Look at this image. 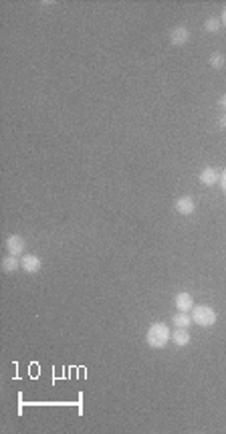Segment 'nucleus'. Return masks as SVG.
Masks as SVG:
<instances>
[{
	"instance_id": "17",
	"label": "nucleus",
	"mask_w": 226,
	"mask_h": 434,
	"mask_svg": "<svg viewBox=\"0 0 226 434\" xmlns=\"http://www.w3.org/2000/svg\"><path fill=\"white\" fill-rule=\"evenodd\" d=\"M220 105H222V107H224V109H226V95H224V97H222V101H220Z\"/></svg>"
},
{
	"instance_id": "1",
	"label": "nucleus",
	"mask_w": 226,
	"mask_h": 434,
	"mask_svg": "<svg viewBox=\"0 0 226 434\" xmlns=\"http://www.w3.org/2000/svg\"><path fill=\"white\" fill-rule=\"evenodd\" d=\"M170 337H172L170 327H168L166 323H161V321H156V323H152V325L148 327L146 341H148V345H150V347H154V349H161V347H166V345H168Z\"/></svg>"
},
{
	"instance_id": "5",
	"label": "nucleus",
	"mask_w": 226,
	"mask_h": 434,
	"mask_svg": "<svg viewBox=\"0 0 226 434\" xmlns=\"http://www.w3.org/2000/svg\"><path fill=\"white\" fill-rule=\"evenodd\" d=\"M174 208H176L178 214L190 216V214H194V210H196V202H194V198H190V196H182V198L176 200Z\"/></svg>"
},
{
	"instance_id": "3",
	"label": "nucleus",
	"mask_w": 226,
	"mask_h": 434,
	"mask_svg": "<svg viewBox=\"0 0 226 434\" xmlns=\"http://www.w3.org/2000/svg\"><path fill=\"white\" fill-rule=\"evenodd\" d=\"M25 249H27V242H25V238H23V236L12 234V236H8V238H6V251H8V255L18 257V255H23V251H25Z\"/></svg>"
},
{
	"instance_id": "4",
	"label": "nucleus",
	"mask_w": 226,
	"mask_h": 434,
	"mask_svg": "<svg viewBox=\"0 0 226 434\" xmlns=\"http://www.w3.org/2000/svg\"><path fill=\"white\" fill-rule=\"evenodd\" d=\"M43 267V263H40V259L36 257V255H23V259H20V268L25 271V273H38Z\"/></svg>"
},
{
	"instance_id": "2",
	"label": "nucleus",
	"mask_w": 226,
	"mask_h": 434,
	"mask_svg": "<svg viewBox=\"0 0 226 434\" xmlns=\"http://www.w3.org/2000/svg\"><path fill=\"white\" fill-rule=\"evenodd\" d=\"M190 313H192L194 323L200 325V327H212L216 323V319H218L216 311L210 305H194V309Z\"/></svg>"
},
{
	"instance_id": "15",
	"label": "nucleus",
	"mask_w": 226,
	"mask_h": 434,
	"mask_svg": "<svg viewBox=\"0 0 226 434\" xmlns=\"http://www.w3.org/2000/svg\"><path fill=\"white\" fill-rule=\"evenodd\" d=\"M218 128H220V130H226V113L218 119Z\"/></svg>"
},
{
	"instance_id": "12",
	"label": "nucleus",
	"mask_w": 226,
	"mask_h": 434,
	"mask_svg": "<svg viewBox=\"0 0 226 434\" xmlns=\"http://www.w3.org/2000/svg\"><path fill=\"white\" fill-rule=\"evenodd\" d=\"M224 63H226V59L222 53H212V55H210V67L212 69H222L224 67Z\"/></svg>"
},
{
	"instance_id": "9",
	"label": "nucleus",
	"mask_w": 226,
	"mask_h": 434,
	"mask_svg": "<svg viewBox=\"0 0 226 434\" xmlns=\"http://www.w3.org/2000/svg\"><path fill=\"white\" fill-rule=\"evenodd\" d=\"M190 332L188 329H180V327H176L174 332H172V337H170V341H174V345H178V347H186L188 343H190Z\"/></svg>"
},
{
	"instance_id": "16",
	"label": "nucleus",
	"mask_w": 226,
	"mask_h": 434,
	"mask_svg": "<svg viewBox=\"0 0 226 434\" xmlns=\"http://www.w3.org/2000/svg\"><path fill=\"white\" fill-rule=\"evenodd\" d=\"M220 23H222V27H226V6L222 8V14H220Z\"/></svg>"
},
{
	"instance_id": "13",
	"label": "nucleus",
	"mask_w": 226,
	"mask_h": 434,
	"mask_svg": "<svg viewBox=\"0 0 226 434\" xmlns=\"http://www.w3.org/2000/svg\"><path fill=\"white\" fill-rule=\"evenodd\" d=\"M220 25H222V23H220L218 18H208V20L204 23V31H206V33H216V31L220 29Z\"/></svg>"
},
{
	"instance_id": "7",
	"label": "nucleus",
	"mask_w": 226,
	"mask_h": 434,
	"mask_svg": "<svg viewBox=\"0 0 226 434\" xmlns=\"http://www.w3.org/2000/svg\"><path fill=\"white\" fill-rule=\"evenodd\" d=\"M198 180H200V184H202V186H214V184L220 180V174H218V172H216L212 166H206L202 172H200Z\"/></svg>"
},
{
	"instance_id": "14",
	"label": "nucleus",
	"mask_w": 226,
	"mask_h": 434,
	"mask_svg": "<svg viewBox=\"0 0 226 434\" xmlns=\"http://www.w3.org/2000/svg\"><path fill=\"white\" fill-rule=\"evenodd\" d=\"M218 184H220V188H222V192L226 194V170L220 174V180H218Z\"/></svg>"
},
{
	"instance_id": "8",
	"label": "nucleus",
	"mask_w": 226,
	"mask_h": 434,
	"mask_svg": "<svg viewBox=\"0 0 226 434\" xmlns=\"http://www.w3.org/2000/svg\"><path fill=\"white\" fill-rule=\"evenodd\" d=\"M176 307H178V311H184V313H190L194 309V297L190 293H186V291H182V293H178L176 295Z\"/></svg>"
},
{
	"instance_id": "10",
	"label": "nucleus",
	"mask_w": 226,
	"mask_h": 434,
	"mask_svg": "<svg viewBox=\"0 0 226 434\" xmlns=\"http://www.w3.org/2000/svg\"><path fill=\"white\" fill-rule=\"evenodd\" d=\"M194 323L192 315L184 313V311H178L176 315H172V325L174 327H180V329H190V325Z\"/></svg>"
},
{
	"instance_id": "11",
	"label": "nucleus",
	"mask_w": 226,
	"mask_h": 434,
	"mask_svg": "<svg viewBox=\"0 0 226 434\" xmlns=\"http://www.w3.org/2000/svg\"><path fill=\"white\" fill-rule=\"evenodd\" d=\"M18 267H20L18 257L8 255V257H4V259H2V271H4V273H14V271H18Z\"/></svg>"
},
{
	"instance_id": "6",
	"label": "nucleus",
	"mask_w": 226,
	"mask_h": 434,
	"mask_svg": "<svg viewBox=\"0 0 226 434\" xmlns=\"http://www.w3.org/2000/svg\"><path fill=\"white\" fill-rule=\"evenodd\" d=\"M190 40V31L186 29V27H176L172 33H170V43L174 45V47H182V45H186Z\"/></svg>"
}]
</instances>
